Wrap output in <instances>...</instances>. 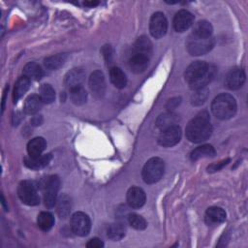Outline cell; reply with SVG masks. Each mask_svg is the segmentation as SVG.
<instances>
[{"instance_id": "30bf717a", "label": "cell", "mask_w": 248, "mask_h": 248, "mask_svg": "<svg viewBox=\"0 0 248 248\" xmlns=\"http://www.w3.org/2000/svg\"><path fill=\"white\" fill-rule=\"evenodd\" d=\"M149 31L152 37L156 39H160L166 35L168 31V20L163 13L157 12L152 15L149 21Z\"/></svg>"}, {"instance_id": "3957f363", "label": "cell", "mask_w": 248, "mask_h": 248, "mask_svg": "<svg viewBox=\"0 0 248 248\" xmlns=\"http://www.w3.org/2000/svg\"><path fill=\"white\" fill-rule=\"evenodd\" d=\"M237 105L234 97L228 93L216 96L211 103V111L218 119L227 120L232 118L236 112Z\"/></svg>"}, {"instance_id": "ffe728a7", "label": "cell", "mask_w": 248, "mask_h": 248, "mask_svg": "<svg viewBox=\"0 0 248 248\" xmlns=\"http://www.w3.org/2000/svg\"><path fill=\"white\" fill-rule=\"evenodd\" d=\"M51 160V154H44L39 157H28L24 159V164L32 170H39L46 167Z\"/></svg>"}, {"instance_id": "7402d4cb", "label": "cell", "mask_w": 248, "mask_h": 248, "mask_svg": "<svg viewBox=\"0 0 248 248\" xmlns=\"http://www.w3.org/2000/svg\"><path fill=\"white\" fill-rule=\"evenodd\" d=\"M109 78L111 83L116 88H124L127 84V78L124 72L119 67H111L109 70Z\"/></svg>"}, {"instance_id": "9a60e30c", "label": "cell", "mask_w": 248, "mask_h": 248, "mask_svg": "<svg viewBox=\"0 0 248 248\" xmlns=\"http://www.w3.org/2000/svg\"><path fill=\"white\" fill-rule=\"evenodd\" d=\"M149 58L146 55L134 52L129 59V67L135 74H140L146 70L149 64Z\"/></svg>"}, {"instance_id": "6da1fadb", "label": "cell", "mask_w": 248, "mask_h": 248, "mask_svg": "<svg viewBox=\"0 0 248 248\" xmlns=\"http://www.w3.org/2000/svg\"><path fill=\"white\" fill-rule=\"evenodd\" d=\"M216 68L204 61H195L191 63L185 73L184 78L189 87L193 90L203 89L214 78Z\"/></svg>"}, {"instance_id": "44dd1931", "label": "cell", "mask_w": 248, "mask_h": 248, "mask_svg": "<svg viewBox=\"0 0 248 248\" xmlns=\"http://www.w3.org/2000/svg\"><path fill=\"white\" fill-rule=\"evenodd\" d=\"M134 52L146 55L148 57L152 54V43L146 36H140L135 43Z\"/></svg>"}, {"instance_id": "74e56055", "label": "cell", "mask_w": 248, "mask_h": 248, "mask_svg": "<svg viewBox=\"0 0 248 248\" xmlns=\"http://www.w3.org/2000/svg\"><path fill=\"white\" fill-rule=\"evenodd\" d=\"M229 161H230V160L227 159L226 161H223V162H221V163H219V164H217V165H211L210 167H208V171H216V170H220L223 166H225Z\"/></svg>"}, {"instance_id": "8d00e7d4", "label": "cell", "mask_w": 248, "mask_h": 248, "mask_svg": "<svg viewBox=\"0 0 248 248\" xmlns=\"http://www.w3.org/2000/svg\"><path fill=\"white\" fill-rule=\"evenodd\" d=\"M86 247L88 248H103L104 247V242L97 238V237H94V238H91L87 243H86Z\"/></svg>"}, {"instance_id": "f1b7e54d", "label": "cell", "mask_w": 248, "mask_h": 248, "mask_svg": "<svg viewBox=\"0 0 248 248\" xmlns=\"http://www.w3.org/2000/svg\"><path fill=\"white\" fill-rule=\"evenodd\" d=\"M23 75L29 79L38 80L43 77V70L39 64L35 62H29L23 68Z\"/></svg>"}, {"instance_id": "277c9868", "label": "cell", "mask_w": 248, "mask_h": 248, "mask_svg": "<svg viewBox=\"0 0 248 248\" xmlns=\"http://www.w3.org/2000/svg\"><path fill=\"white\" fill-rule=\"evenodd\" d=\"M165 171L164 161L159 157L150 158L143 166L141 175L143 181L147 184H154L158 182Z\"/></svg>"}, {"instance_id": "ba28073f", "label": "cell", "mask_w": 248, "mask_h": 248, "mask_svg": "<svg viewBox=\"0 0 248 248\" xmlns=\"http://www.w3.org/2000/svg\"><path fill=\"white\" fill-rule=\"evenodd\" d=\"M181 135V128L178 125L169 126L162 129L158 137V143L164 147H171L180 141Z\"/></svg>"}, {"instance_id": "d590c367", "label": "cell", "mask_w": 248, "mask_h": 248, "mask_svg": "<svg viewBox=\"0 0 248 248\" xmlns=\"http://www.w3.org/2000/svg\"><path fill=\"white\" fill-rule=\"evenodd\" d=\"M102 52L103 55L105 57V60L107 61V63H111L112 60V56H113V51L110 46H104V47L102 48Z\"/></svg>"}, {"instance_id": "83f0119b", "label": "cell", "mask_w": 248, "mask_h": 248, "mask_svg": "<svg viewBox=\"0 0 248 248\" xmlns=\"http://www.w3.org/2000/svg\"><path fill=\"white\" fill-rule=\"evenodd\" d=\"M125 232H126V229L122 223H113L108 227L107 236L109 239L116 241L124 237Z\"/></svg>"}, {"instance_id": "e0dca14e", "label": "cell", "mask_w": 248, "mask_h": 248, "mask_svg": "<svg viewBox=\"0 0 248 248\" xmlns=\"http://www.w3.org/2000/svg\"><path fill=\"white\" fill-rule=\"evenodd\" d=\"M205 223L208 226H216L226 220V212L223 208L218 206H211L205 212Z\"/></svg>"}, {"instance_id": "4316f807", "label": "cell", "mask_w": 248, "mask_h": 248, "mask_svg": "<svg viewBox=\"0 0 248 248\" xmlns=\"http://www.w3.org/2000/svg\"><path fill=\"white\" fill-rule=\"evenodd\" d=\"M66 59H67L66 53H58V54L46 57L44 60V64L46 68H47L48 70H57L64 65V63L66 62Z\"/></svg>"}, {"instance_id": "f35d334b", "label": "cell", "mask_w": 248, "mask_h": 248, "mask_svg": "<svg viewBox=\"0 0 248 248\" xmlns=\"http://www.w3.org/2000/svg\"><path fill=\"white\" fill-rule=\"evenodd\" d=\"M180 99H178V98H174V99H171V100H170L169 101V103H168V105H167V108H174L177 105H179V103H180V101H179Z\"/></svg>"}, {"instance_id": "5b68a950", "label": "cell", "mask_w": 248, "mask_h": 248, "mask_svg": "<svg viewBox=\"0 0 248 248\" xmlns=\"http://www.w3.org/2000/svg\"><path fill=\"white\" fill-rule=\"evenodd\" d=\"M215 45V40L213 37L210 38H198L190 35L188 37L186 47L187 51L194 56L203 55L209 52Z\"/></svg>"}, {"instance_id": "52a82bcc", "label": "cell", "mask_w": 248, "mask_h": 248, "mask_svg": "<svg viewBox=\"0 0 248 248\" xmlns=\"http://www.w3.org/2000/svg\"><path fill=\"white\" fill-rule=\"evenodd\" d=\"M71 229L73 232L78 236H85L91 229V221L87 214L81 211L75 212L71 217Z\"/></svg>"}, {"instance_id": "2e32d148", "label": "cell", "mask_w": 248, "mask_h": 248, "mask_svg": "<svg viewBox=\"0 0 248 248\" xmlns=\"http://www.w3.org/2000/svg\"><path fill=\"white\" fill-rule=\"evenodd\" d=\"M85 79V73L81 68H74L65 76V84L69 89L82 86Z\"/></svg>"}, {"instance_id": "8fae6325", "label": "cell", "mask_w": 248, "mask_h": 248, "mask_svg": "<svg viewBox=\"0 0 248 248\" xmlns=\"http://www.w3.org/2000/svg\"><path fill=\"white\" fill-rule=\"evenodd\" d=\"M194 22V16L187 10L178 11L173 17V28L176 32L188 30Z\"/></svg>"}, {"instance_id": "7a4b0ae2", "label": "cell", "mask_w": 248, "mask_h": 248, "mask_svg": "<svg viewBox=\"0 0 248 248\" xmlns=\"http://www.w3.org/2000/svg\"><path fill=\"white\" fill-rule=\"evenodd\" d=\"M212 130L208 113L206 111H202L190 120L186 126L185 133L186 138L191 142L199 143L208 140L212 134Z\"/></svg>"}, {"instance_id": "f546056e", "label": "cell", "mask_w": 248, "mask_h": 248, "mask_svg": "<svg viewBox=\"0 0 248 248\" xmlns=\"http://www.w3.org/2000/svg\"><path fill=\"white\" fill-rule=\"evenodd\" d=\"M37 223L39 228L42 231H48L52 228V226L54 225V217L53 215L48 212V211H43L38 215L37 218Z\"/></svg>"}, {"instance_id": "1f68e13d", "label": "cell", "mask_w": 248, "mask_h": 248, "mask_svg": "<svg viewBox=\"0 0 248 248\" xmlns=\"http://www.w3.org/2000/svg\"><path fill=\"white\" fill-rule=\"evenodd\" d=\"M39 96L43 103L45 104H50L55 99V91L53 87L50 84H43L39 91Z\"/></svg>"}, {"instance_id": "d6986e66", "label": "cell", "mask_w": 248, "mask_h": 248, "mask_svg": "<svg viewBox=\"0 0 248 248\" xmlns=\"http://www.w3.org/2000/svg\"><path fill=\"white\" fill-rule=\"evenodd\" d=\"M212 33L213 28L210 22L206 20H200L195 24L191 35L198 38H210L212 37Z\"/></svg>"}, {"instance_id": "8992f818", "label": "cell", "mask_w": 248, "mask_h": 248, "mask_svg": "<svg viewBox=\"0 0 248 248\" xmlns=\"http://www.w3.org/2000/svg\"><path fill=\"white\" fill-rule=\"evenodd\" d=\"M17 195L20 201L27 205H37L40 202L37 188L32 181L23 180L17 188Z\"/></svg>"}, {"instance_id": "5bb4252c", "label": "cell", "mask_w": 248, "mask_h": 248, "mask_svg": "<svg viewBox=\"0 0 248 248\" xmlns=\"http://www.w3.org/2000/svg\"><path fill=\"white\" fill-rule=\"evenodd\" d=\"M126 201L130 207L140 208L146 201V195L144 191L140 187H131L126 195Z\"/></svg>"}, {"instance_id": "e575fe53", "label": "cell", "mask_w": 248, "mask_h": 248, "mask_svg": "<svg viewBox=\"0 0 248 248\" xmlns=\"http://www.w3.org/2000/svg\"><path fill=\"white\" fill-rule=\"evenodd\" d=\"M197 91L198 92L195 93V96H193V104L200 105V104H202L205 101V99L207 97V93L203 89L197 90Z\"/></svg>"}, {"instance_id": "ab89813d", "label": "cell", "mask_w": 248, "mask_h": 248, "mask_svg": "<svg viewBox=\"0 0 248 248\" xmlns=\"http://www.w3.org/2000/svg\"><path fill=\"white\" fill-rule=\"evenodd\" d=\"M98 4H99V2H97V1H91V2H84V5H85V6H89V7H94V6L98 5Z\"/></svg>"}, {"instance_id": "4fadbf2b", "label": "cell", "mask_w": 248, "mask_h": 248, "mask_svg": "<svg viewBox=\"0 0 248 248\" xmlns=\"http://www.w3.org/2000/svg\"><path fill=\"white\" fill-rule=\"evenodd\" d=\"M89 87L92 93L97 97L104 96L106 92V79L101 71H94L89 77Z\"/></svg>"}, {"instance_id": "4dcf8cb0", "label": "cell", "mask_w": 248, "mask_h": 248, "mask_svg": "<svg viewBox=\"0 0 248 248\" xmlns=\"http://www.w3.org/2000/svg\"><path fill=\"white\" fill-rule=\"evenodd\" d=\"M70 98L75 105L80 106L86 102L87 93L82 86H78L70 89Z\"/></svg>"}, {"instance_id": "484cf974", "label": "cell", "mask_w": 248, "mask_h": 248, "mask_svg": "<svg viewBox=\"0 0 248 248\" xmlns=\"http://www.w3.org/2000/svg\"><path fill=\"white\" fill-rule=\"evenodd\" d=\"M56 210L58 215L61 218H66L69 216L72 209V202L71 199L67 195H62L58 201L56 202Z\"/></svg>"}, {"instance_id": "ac0fdd59", "label": "cell", "mask_w": 248, "mask_h": 248, "mask_svg": "<svg viewBox=\"0 0 248 248\" xmlns=\"http://www.w3.org/2000/svg\"><path fill=\"white\" fill-rule=\"evenodd\" d=\"M46 142L44 138L37 137L32 139L27 144V152L30 157H39L46 149Z\"/></svg>"}, {"instance_id": "603a6c76", "label": "cell", "mask_w": 248, "mask_h": 248, "mask_svg": "<svg viewBox=\"0 0 248 248\" xmlns=\"http://www.w3.org/2000/svg\"><path fill=\"white\" fill-rule=\"evenodd\" d=\"M43 106V101L41 100L39 95H30L24 103V111L27 114H35L37 113Z\"/></svg>"}, {"instance_id": "cb8c5ba5", "label": "cell", "mask_w": 248, "mask_h": 248, "mask_svg": "<svg viewBox=\"0 0 248 248\" xmlns=\"http://www.w3.org/2000/svg\"><path fill=\"white\" fill-rule=\"evenodd\" d=\"M29 85H30V79L25 76L20 77L16 80L14 87V92H13V99L15 103H16L17 100L21 98L24 93H26V91L29 88Z\"/></svg>"}, {"instance_id": "9c48e42d", "label": "cell", "mask_w": 248, "mask_h": 248, "mask_svg": "<svg viewBox=\"0 0 248 248\" xmlns=\"http://www.w3.org/2000/svg\"><path fill=\"white\" fill-rule=\"evenodd\" d=\"M60 186V180L57 175H50L46 184L44 191V201L46 207H53L57 202V193Z\"/></svg>"}, {"instance_id": "d4e9b609", "label": "cell", "mask_w": 248, "mask_h": 248, "mask_svg": "<svg viewBox=\"0 0 248 248\" xmlns=\"http://www.w3.org/2000/svg\"><path fill=\"white\" fill-rule=\"evenodd\" d=\"M215 155V149L210 144H203L196 147L190 154V159L192 161H197L201 158L212 157Z\"/></svg>"}, {"instance_id": "836d02e7", "label": "cell", "mask_w": 248, "mask_h": 248, "mask_svg": "<svg viewBox=\"0 0 248 248\" xmlns=\"http://www.w3.org/2000/svg\"><path fill=\"white\" fill-rule=\"evenodd\" d=\"M127 219H128L129 225L136 230L142 231L147 227V223L145 219L137 213H130Z\"/></svg>"}, {"instance_id": "7c38bea8", "label": "cell", "mask_w": 248, "mask_h": 248, "mask_svg": "<svg viewBox=\"0 0 248 248\" xmlns=\"http://www.w3.org/2000/svg\"><path fill=\"white\" fill-rule=\"evenodd\" d=\"M245 72L242 69H232L225 78V85L231 90H237L245 82Z\"/></svg>"}, {"instance_id": "d6a6232c", "label": "cell", "mask_w": 248, "mask_h": 248, "mask_svg": "<svg viewBox=\"0 0 248 248\" xmlns=\"http://www.w3.org/2000/svg\"><path fill=\"white\" fill-rule=\"evenodd\" d=\"M177 120H178L177 116L171 112L163 113L157 119V126L161 129H165L171 125H177L176 124Z\"/></svg>"}]
</instances>
